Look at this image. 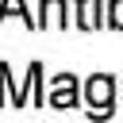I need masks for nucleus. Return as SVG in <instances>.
Here are the masks:
<instances>
[{
    "mask_svg": "<svg viewBox=\"0 0 123 123\" xmlns=\"http://www.w3.org/2000/svg\"><path fill=\"white\" fill-rule=\"evenodd\" d=\"M111 96H115V81L108 77V73H96V77H88V85H85V100H88V115H111Z\"/></svg>",
    "mask_w": 123,
    "mask_h": 123,
    "instance_id": "nucleus-1",
    "label": "nucleus"
},
{
    "mask_svg": "<svg viewBox=\"0 0 123 123\" xmlns=\"http://www.w3.org/2000/svg\"><path fill=\"white\" fill-rule=\"evenodd\" d=\"M46 108H58V111H65V108H77V77H73V73H62V77H54V85H50V96H46Z\"/></svg>",
    "mask_w": 123,
    "mask_h": 123,
    "instance_id": "nucleus-2",
    "label": "nucleus"
},
{
    "mask_svg": "<svg viewBox=\"0 0 123 123\" xmlns=\"http://www.w3.org/2000/svg\"><path fill=\"white\" fill-rule=\"evenodd\" d=\"M69 23V4L65 0H42L38 4V31L46 27H65Z\"/></svg>",
    "mask_w": 123,
    "mask_h": 123,
    "instance_id": "nucleus-3",
    "label": "nucleus"
},
{
    "mask_svg": "<svg viewBox=\"0 0 123 123\" xmlns=\"http://www.w3.org/2000/svg\"><path fill=\"white\" fill-rule=\"evenodd\" d=\"M108 19H104V12H100V4L96 0H77V27L81 31H92V27H104Z\"/></svg>",
    "mask_w": 123,
    "mask_h": 123,
    "instance_id": "nucleus-4",
    "label": "nucleus"
},
{
    "mask_svg": "<svg viewBox=\"0 0 123 123\" xmlns=\"http://www.w3.org/2000/svg\"><path fill=\"white\" fill-rule=\"evenodd\" d=\"M12 15L23 19V27H35V31H38V19H31V12L23 8V0H0V23L12 19Z\"/></svg>",
    "mask_w": 123,
    "mask_h": 123,
    "instance_id": "nucleus-5",
    "label": "nucleus"
},
{
    "mask_svg": "<svg viewBox=\"0 0 123 123\" xmlns=\"http://www.w3.org/2000/svg\"><path fill=\"white\" fill-rule=\"evenodd\" d=\"M108 27L123 31V0H108Z\"/></svg>",
    "mask_w": 123,
    "mask_h": 123,
    "instance_id": "nucleus-6",
    "label": "nucleus"
}]
</instances>
